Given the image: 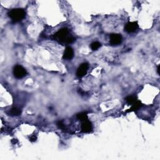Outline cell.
<instances>
[{"label": "cell", "mask_w": 160, "mask_h": 160, "mask_svg": "<svg viewBox=\"0 0 160 160\" xmlns=\"http://www.w3.org/2000/svg\"><path fill=\"white\" fill-rule=\"evenodd\" d=\"M137 101V98L135 96H129L126 98V101L128 104H134Z\"/></svg>", "instance_id": "8fae6325"}, {"label": "cell", "mask_w": 160, "mask_h": 160, "mask_svg": "<svg viewBox=\"0 0 160 160\" xmlns=\"http://www.w3.org/2000/svg\"><path fill=\"white\" fill-rule=\"evenodd\" d=\"M89 68V64L87 63H84L79 66V67L77 70L76 75L78 78L83 77L86 73Z\"/></svg>", "instance_id": "277c9868"}, {"label": "cell", "mask_w": 160, "mask_h": 160, "mask_svg": "<svg viewBox=\"0 0 160 160\" xmlns=\"http://www.w3.org/2000/svg\"><path fill=\"white\" fill-rule=\"evenodd\" d=\"M13 74L16 78L17 79H21L24 78L27 75L26 70L20 65H16L15 66L14 70H13Z\"/></svg>", "instance_id": "3957f363"}, {"label": "cell", "mask_w": 160, "mask_h": 160, "mask_svg": "<svg viewBox=\"0 0 160 160\" xmlns=\"http://www.w3.org/2000/svg\"><path fill=\"white\" fill-rule=\"evenodd\" d=\"M138 28L137 22H129L125 26V31L128 33H133Z\"/></svg>", "instance_id": "8992f818"}, {"label": "cell", "mask_w": 160, "mask_h": 160, "mask_svg": "<svg viewBox=\"0 0 160 160\" xmlns=\"http://www.w3.org/2000/svg\"><path fill=\"white\" fill-rule=\"evenodd\" d=\"M57 125H58V127H59V128H61V129H64V127H65V126H64V124L63 123V122L60 121H58V122L57 123Z\"/></svg>", "instance_id": "5bb4252c"}, {"label": "cell", "mask_w": 160, "mask_h": 160, "mask_svg": "<svg viewBox=\"0 0 160 160\" xmlns=\"http://www.w3.org/2000/svg\"><path fill=\"white\" fill-rule=\"evenodd\" d=\"M101 43L98 42V41H95V42H93L91 44V48L92 50L95 51V50H97L98 49H99L100 47H101Z\"/></svg>", "instance_id": "4fadbf2b"}, {"label": "cell", "mask_w": 160, "mask_h": 160, "mask_svg": "<svg viewBox=\"0 0 160 160\" xmlns=\"http://www.w3.org/2000/svg\"><path fill=\"white\" fill-rule=\"evenodd\" d=\"M54 36L56 40L62 43L70 44L75 41V39L74 38L69 36V31L67 28H63L60 30L56 33Z\"/></svg>", "instance_id": "6da1fadb"}, {"label": "cell", "mask_w": 160, "mask_h": 160, "mask_svg": "<svg viewBox=\"0 0 160 160\" xmlns=\"http://www.w3.org/2000/svg\"><path fill=\"white\" fill-rule=\"evenodd\" d=\"M73 56H74V51H73L72 48L68 46V47L66 48L64 50L63 54V58L64 59L70 60L71 59L73 58Z\"/></svg>", "instance_id": "52a82bcc"}, {"label": "cell", "mask_w": 160, "mask_h": 160, "mask_svg": "<svg viewBox=\"0 0 160 160\" xmlns=\"http://www.w3.org/2000/svg\"><path fill=\"white\" fill-rule=\"evenodd\" d=\"M122 42V36L119 34H111L110 35V43L112 45H118Z\"/></svg>", "instance_id": "5b68a950"}, {"label": "cell", "mask_w": 160, "mask_h": 160, "mask_svg": "<svg viewBox=\"0 0 160 160\" xmlns=\"http://www.w3.org/2000/svg\"><path fill=\"white\" fill-rule=\"evenodd\" d=\"M77 118L79 120H81V121H85V120H87L88 119L87 113H85V112L79 113V114L77 115Z\"/></svg>", "instance_id": "7c38bea8"}, {"label": "cell", "mask_w": 160, "mask_h": 160, "mask_svg": "<svg viewBox=\"0 0 160 160\" xmlns=\"http://www.w3.org/2000/svg\"><path fill=\"white\" fill-rule=\"evenodd\" d=\"M141 106H142V104L141 102L139 101H136L134 104H133V106L130 110H128V111H126V113L135 111L137 110H138L140 107H141Z\"/></svg>", "instance_id": "30bf717a"}, {"label": "cell", "mask_w": 160, "mask_h": 160, "mask_svg": "<svg viewBox=\"0 0 160 160\" xmlns=\"http://www.w3.org/2000/svg\"><path fill=\"white\" fill-rule=\"evenodd\" d=\"M9 17L14 21L15 22H18L21 21L26 16V13L24 10L21 8H16L11 10L8 13Z\"/></svg>", "instance_id": "7a4b0ae2"}, {"label": "cell", "mask_w": 160, "mask_h": 160, "mask_svg": "<svg viewBox=\"0 0 160 160\" xmlns=\"http://www.w3.org/2000/svg\"><path fill=\"white\" fill-rule=\"evenodd\" d=\"M92 130V124L88 121V120H85L83 121L81 124V131L83 133H88Z\"/></svg>", "instance_id": "ba28073f"}, {"label": "cell", "mask_w": 160, "mask_h": 160, "mask_svg": "<svg viewBox=\"0 0 160 160\" xmlns=\"http://www.w3.org/2000/svg\"><path fill=\"white\" fill-rule=\"evenodd\" d=\"M157 71H158V73L159 75V65H158V69H157Z\"/></svg>", "instance_id": "9a60e30c"}, {"label": "cell", "mask_w": 160, "mask_h": 160, "mask_svg": "<svg viewBox=\"0 0 160 160\" xmlns=\"http://www.w3.org/2000/svg\"><path fill=\"white\" fill-rule=\"evenodd\" d=\"M21 111L18 108H13L11 109L9 112H8V115L11 116H19L21 115Z\"/></svg>", "instance_id": "9c48e42d"}]
</instances>
